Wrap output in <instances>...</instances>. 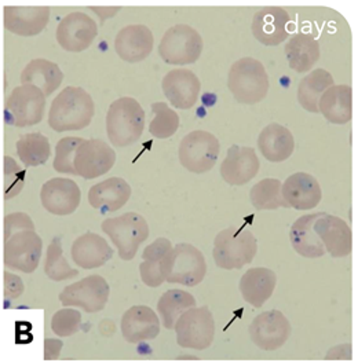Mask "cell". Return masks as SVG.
I'll use <instances>...</instances> for the list:
<instances>
[{
    "label": "cell",
    "instance_id": "6da1fadb",
    "mask_svg": "<svg viewBox=\"0 0 358 363\" xmlns=\"http://www.w3.org/2000/svg\"><path fill=\"white\" fill-rule=\"evenodd\" d=\"M95 112L94 101L82 87L69 86L51 104L48 124L57 133L79 131L89 127Z\"/></svg>",
    "mask_w": 358,
    "mask_h": 363
},
{
    "label": "cell",
    "instance_id": "7a4b0ae2",
    "mask_svg": "<svg viewBox=\"0 0 358 363\" xmlns=\"http://www.w3.org/2000/svg\"><path fill=\"white\" fill-rule=\"evenodd\" d=\"M227 87L237 102L244 105L259 104L266 98L270 87L268 72L255 58H240L229 69Z\"/></svg>",
    "mask_w": 358,
    "mask_h": 363
},
{
    "label": "cell",
    "instance_id": "3957f363",
    "mask_svg": "<svg viewBox=\"0 0 358 363\" xmlns=\"http://www.w3.org/2000/svg\"><path fill=\"white\" fill-rule=\"evenodd\" d=\"M256 252L258 242L251 230L229 227L217 234L212 256L219 269L240 270L254 260Z\"/></svg>",
    "mask_w": 358,
    "mask_h": 363
},
{
    "label": "cell",
    "instance_id": "277c9868",
    "mask_svg": "<svg viewBox=\"0 0 358 363\" xmlns=\"http://www.w3.org/2000/svg\"><path fill=\"white\" fill-rule=\"evenodd\" d=\"M145 128V112L131 96H121L109 106L107 114V134L111 143L126 147L135 143Z\"/></svg>",
    "mask_w": 358,
    "mask_h": 363
},
{
    "label": "cell",
    "instance_id": "5b68a950",
    "mask_svg": "<svg viewBox=\"0 0 358 363\" xmlns=\"http://www.w3.org/2000/svg\"><path fill=\"white\" fill-rule=\"evenodd\" d=\"M160 270L164 281L170 284L196 286L205 277L207 263L202 250L182 242L161 259Z\"/></svg>",
    "mask_w": 358,
    "mask_h": 363
},
{
    "label": "cell",
    "instance_id": "8992f818",
    "mask_svg": "<svg viewBox=\"0 0 358 363\" xmlns=\"http://www.w3.org/2000/svg\"><path fill=\"white\" fill-rule=\"evenodd\" d=\"M202 35L186 23H177L166 30L158 45V54L168 65L195 64L202 52Z\"/></svg>",
    "mask_w": 358,
    "mask_h": 363
},
{
    "label": "cell",
    "instance_id": "52a82bcc",
    "mask_svg": "<svg viewBox=\"0 0 358 363\" xmlns=\"http://www.w3.org/2000/svg\"><path fill=\"white\" fill-rule=\"evenodd\" d=\"M102 230L111 238L123 260H133L139 245L149 237L146 219L135 212L107 219L102 223Z\"/></svg>",
    "mask_w": 358,
    "mask_h": 363
},
{
    "label": "cell",
    "instance_id": "ba28073f",
    "mask_svg": "<svg viewBox=\"0 0 358 363\" xmlns=\"http://www.w3.org/2000/svg\"><path fill=\"white\" fill-rule=\"evenodd\" d=\"M219 152L221 145L217 136L204 130H196L180 140L179 161L189 172L204 174L215 167Z\"/></svg>",
    "mask_w": 358,
    "mask_h": 363
},
{
    "label": "cell",
    "instance_id": "9c48e42d",
    "mask_svg": "<svg viewBox=\"0 0 358 363\" xmlns=\"http://www.w3.org/2000/svg\"><path fill=\"white\" fill-rule=\"evenodd\" d=\"M45 109V94L31 84H21L6 101L4 120L13 127H32L43 120Z\"/></svg>",
    "mask_w": 358,
    "mask_h": 363
},
{
    "label": "cell",
    "instance_id": "30bf717a",
    "mask_svg": "<svg viewBox=\"0 0 358 363\" xmlns=\"http://www.w3.org/2000/svg\"><path fill=\"white\" fill-rule=\"evenodd\" d=\"M43 250L42 238L35 230L26 228L4 237V264L18 272H35Z\"/></svg>",
    "mask_w": 358,
    "mask_h": 363
},
{
    "label": "cell",
    "instance_id": "8fae6325",
    "mask_svg": "<svg viewBox=\"0 0 358 363\" xmlns=\"http://www.w3.org/2000/svg\"><path fill=\"white\" fill-rule=\"evenodd\" d=\"M174 329L180 347L200 351L212 344L215 322L208 307H193L178 318Z\"/></svg>",
    "mask_w": 358,
    "mask_h": 363
},
{
    "label": "cell",
    "instance_id": "7c38bea8",
    "mask_svg": "<svg viewBox=\"0 0 358 363\" xmlns=\"http://www.w3.org/2000/svg\"><path fill=\"white\" fill-rule=\"evenodd\" d=\"M109 292L111 288L101 275H90L67 286L60 294V301L64 307H77L94 314L104 310Z\"/></svg>",
    "mask_w": 358,
    "mask_h": 363
},
{
    "label": "cell",
    "instance_id": "4fadbf2b",
    "mask_svg": "<svg viewBox=\"0 0 358 363\" xmlns=\"http://www.w3.org/2000/svg\"><path fill=\"white\" fill-rule=\"evenodd\" d=\"M116 162L112 147L101 139H85L77 147L73 168L76 175L85 179H95L109 172Z\"/></svg>",
    "mask_w": 358,
    "mask_h": 363
},
{
    "label": "cell",
    "instance_id": "5bb4252c",
    "mask_svg": "<svg viewBox=\"0 0 358 363\" xmlns=\"http://www.w3.org/2000/svg\"><path fill=\"white\" fill-rule=\"evenodd\" d=\"M248 332L251 340L258 348L264 351H274L288 340L291 335V325L288 318L281 311L271 310L255 318L249 325Z\"/></svg>",
    "mask_w": 358,
    "mask_h": 363
},
{
    "label": "cell",
    "instance_id": "9a60e30c",
    "mask_svg": "<svg viewBox=\"0 0 358 363\" xmlns=\"http://www.w3.org/2000/svg\"><path fill=\"white\" fill-rule=\"evenodd\" d=\"M57 42L65 51L80 52L87 50L98 35L95 21L85 13H70L57 28Z\"/></svg>",
    "mask_w": 358,
    "mask_h": 363
},
{
    "label": "cell",
    "instance_id": "2e32d148",
    "mask_svg": "<svg viewBox=\"0 0 358 363\" xmlns=\"http://www.w3.org/2000/svg\"><path fill=\"white\" fill-rule=\"evenodd\" d=\"M291 17L283 7L268 6L261 9L251 23L254 38L268 47L281 45L288 38V25Z\"/></svg>",
    "mask_w": 358,
    "mask_h": 363
},
{
    "label": "cell",
    "instance_id": "e0dca14e",
    "mask_svg": "<svg viewBox=\"0 0 358 363\" xmlns=\"http://www.w3.org/2000/svg\"><path fill=\"white\" fill-rule=\"evenodd\" d=\"M161 89L174 108L190 109L199 99L202 83L196 73L189 69H173L164 76Z\"/></svg>",
    "mask_w": 358,
    "mask_h": 363
},
{
    "label": "cell",
    "instance_id": "ac0fdd59",
    "mask_svg": "<svg viewBox=\"0 0 358 363\" xmlns=\"http://www.w3.org/2000/svg\"><path fill=\"white\" fill-rule=\"evenodd\" d=\"M40 201L47 212L57 216H67L80 205L82 191L77 183L72 179L54 178L43 184Z\"/></svg>",
    "mask_w": 358,
    "mask_h": 363
},
{
    "label": "cell",
    "instance_id": "d6986e66",
    "mask_svg": "<svg viewBox=\"0 0 358 363\" xmlns=\"http://www.w3.org/2000/svg\"><path fill=\"white\" fill-rule=\"evenodd\" d=\"M153 45L155 38L152 30L142 23L124 26L114 39L117 55L130 64L146 60L153 50Z\"/></svg>",
    "mask_w": 358,
    "mask_h": 363
},
{
    "label": "cell",
    "instance_id": "ffe728a7",
    "mask_svg": "<svg viewBox=\"0 0 358 363\" xmlns=\"http://www.w3.org/2000/svg\"><path fill=\"white\" fill-rule=\"evenodd\" d=\"M313 228L324 250L332 257H346L352 253V230L343 219L324 212Z\"/></svg>",
    "mask_w": 358,
    "mask_h": 363
},
{
    "label": "cell",
    "instance_id": "44dd1931",
    "mask_svg": "<svg viewBox=\"0 0 358 363\" xmlns=\"http://www.w3.org/2000/svg\"><path fill=\"white\" fill-rule=\"evenodd\" d=\"M50 20L47 6H7L4 7V28L23 38L38 36Z\"/></svg>",
    "mask_w": 358,
    "mask_h": 363
},
{
    "label": "cell",
    "instance_id": "7402d4cb",
    "mask_svg": "<svg viewBox=\"0 0 358 363\" xmlns=\"http://www.w3.org/2000/svg\"><path fill=\"white\" fill-rule=\"evenodd\" d=\"M259 167L261 162L252 147L233 145L221 164V177L232 186H243L256 177Z\"/></svg>",
    "mask_w": 358,
    "mask_h": 363
},
{
    "label": "cell",
    "instance_id": "603a6c76",
    "mask_svg": "<svg viewBox=\"0 0 358 363\" xmlns=\"http://www.w3.org/2000/svg\"><path fill=\"white\" fill-rule=\"evenodd\" d=\"M281 193L288 206L298 211H310L320 204L322 199L320 183L308 172L292 174L283 183Z\"/></svg>",
    "mask_w": 358,
    "mask_h": 363
},
{
    "label": "cell",
    "instance_id": "cb8c5ba5",
    "mask_svg": "<svg viewBox=\"0 0 358 363\" xmlns=\"http://www.w3.org/2000/svg\"><path fill=\"white\" fill-rule=\"evenodd\" d=\"M121 332L129 342L152 340L160 332V319L148 306H134L121 318Z\"/></svg>",
    "mask_w": 358,
    "mask_h": 363
},
{
    "label": "cell",
    "instance_id": "d4e9b609",
    "mask_svg": "<svg viewBox=\"0 0 358 363\" xmlns=\"http://www.w3.org/2000/svg\"><path fill=\"white\" fill-rule=\"evenodd\" d=\"M111 245L101 235L86 233L75 240L72 245V259L76 266L91 270L104 266L112 259Z\"/></svg>",
    "mask_w": 358,
    "mask_h": 363
},
{
    "label": "cell",
    "instance_id": "484cf974",
    "mask_svg": "<svg viewBox=\"0 0 358 363\" xmlns=\"http://www.w3.org/2000/svg\"><path fill=\"white\" fill-rule=\"evenodd\" d=\"M130 197V184L117 177L94 184L89 191L90 205L102 213L119 211L127 204Z\"/></svg>",
    "mask_w": 358,
    "mask_h": 363
},
{
    "label": "cell",
    "instance_id": "4316f807",
    "mask_svg": "<svg viewBox=\"0 0 358 363\" xmlns=\"http://www.w3.org/2000/svg\"><path fill=\"white\" fill-rule=\"evenodd\" d=\"M258 147L270 162H283L291 157L295 150V139L287 127L270 123L259 134Z\"/></svg>",
    "mask_w": 358,
    "mask_h": 363
},
{
    "label": "cell",
    "instance_id": "83f0119b",
    "mask_svg": "<svg viewBox=\"0 0 358 363\" xmlns=\"http://www.w3.org/2000/svg\"><path fill=\"white\" fill-rule=\"evenodd\" d=\"M277 285L276 272L265 267L249 269L240 279V292L248 304L259 308L273 295Z\"/></svg>",
    "mask_w": 358,
    "mask_h": 363
},
{
    "label": "cell",
    "instance_id": "f1b7e54d",
    "mask_svg": "<svg viewBox=\"0 0 358 363\" xmlns=\"http://www.w3.org/2000/svg\"><path fill=\"white\" fill-rule=\"evenodd\" d=\"M322 213L324 212H314L309 215H303L293 222L290 230V240L293 250L298 252V255L308 259H317L322 257L327 253L313 228L315 220Z\"/></svg>",
    "mask_w": 358,
    "mask_h": 363
},
{
    "label": "cell",
    "instance_id": "f546056e",
    "mask_svg": "<svg viewBox=\"0 0 358 363\" xmlns=\"http://www.w3.org/2000/svg\"><path fill=\"white\" fill-rule=\"evenodd\" d=\"M317 108L328 123L347 124L352 120V87L347 84L330 87L320 96Z\"/></svg>",
    "mask_w": 358,
    "mask_h": 363
},
{
    "label": "cell",
    "instance_id": "4dcf8cb0",
    "mask_svg": "<svg viewBox=\"0 0 358 363\" xmlns=\"http://www.w3.org/2000/svg\"><path fill=\"white\" fill-rule=\"evenodd\" d=\"M64 80V73L55 62L43 58H36L31 61L21 73V83L38 87L45 94L51 95L57 90Z\"/></svg>",
    "mask_w": 358,
    "mask_h": 363
},
{
    "label": "cell",
    "instance_id": "1f68e13d",
    "mask_svg": "<svg viewBox=\"0 0 358 363\" xmlns=\"http://www.w3.org/2000/svg\"><path fill=\"white\" fill-rule=\"evenodd\" d=\"M290 67L298 73H306L320 60V45L309 33H298L286 45Z\"/></svg>",
    "mask_w": 358,
    "mask_h": 363
},
{
    "label": "cell",
    "instance_id": "d6a6232c",
    "mask_svg": "<svg viewBox=\"0 0 358 363\" xmlns=\"http://www.w3.org/2000/svg\"><path fill=\"white\" fill-rule=\"evenodd\" d=\"M335 86L332 74L325 69H314L305 76L298 87V101L300 106L310 112L318 113V101L324 91Z\"/></svg>",
    "mask_w": 358,
    "mask_h": 363
},
{
    "label": "cell",
    "instance_id": "836d02e7",
    "mask_svg": "<svg viewBox=\"0 0 358 363\" xmlns=\"http://www.w3.org/2000/svg\"><path fill=\"white\" fill-rule=\"evenodd\" d=\"M195 306H196V298L190 294L180 289H173L160 297L157 304V311L163 326L166 329H173L178 318L185 311L193 308Z\"/></svg>",
    "mask_w": 358,
    "mask_h": 363
},
{
    "label": "cell",
    "instance_id": "e575fe53",
    "mask_svg": "<svg viewBox=\"0 0 358 363\" xmlns=\"http://www.w3.org/2000/svg\"><path fill=\"white\" fill-rule=\"evenodd\" d=\"M51 147L48 138L40 133L21 136L17 142V155L26 167H39L47 162Z\"/></svg>",
    "mask_w": 358,
    "mask_h": 363
},
{
    "label": "cell",
    "instance_id": "d590c367",
    "mask_svg": "<svg viewBox=\"0 0 358 363\" xmlns=\"http://www.w3.org/2000/svg\"><path fill=\"white\" fill-rule=\"evenodd\" d=\"M283 183L274 178L258 182L249 191V200L258 211H273L277 208H290L283 199Z\"/></svg>",
    "mask_w": 358,
    "mask_h": 363
},
{
    "label": "cell",
    "instance_id": "8d00e7d4",
    "mask_svg": "<svg viewBox=\"0 0 358 363\" xmlns=\"http://www.w3.org/2000/svg\"><path fill=\"white\" fill-rule=\"evenodd\" d=\"M45 272L50 279L58 281V282L77 277V274H79L77 270H75L69 266V263L64 256L61 240L58 237L53 238V241L50 242V245L47 248Z\"/></svg>",
    "mask_w": 358,
    "mask_h": 363
},
{
    "label": "cell",
    "instance_id": "74e56055",
    "mask_svg": "<svg viewBox=\"0 0 358 363\" xmlns=\"http://www.w3.org/2000/svg\"><path fill=\"white\" fill-rule=\"evenodd\" d=\"M153 118L149 125L151 135L157 139H167L174 135L179 128V116L164 102H155L151 106Z\"/></svg>",
    "mask_w": 358,
    "mask_h": 363
},
{
    "label": "cell",
    "instance_id": "f35d334b",
    "mask_svg": "<svg viewBox=\"0 0 358 363\" xmlns=\"http://www.w3.org/2000/svg\"><path fill=\"white\" fill-rule=\"evenodd\" d=\"M85 139L76 138V136H67L63 138L55 147V159L53 162V167L60 174H69L76 175L73 168V160L77 147L82 145Z\"/></svg>",
    "mask_w": 358,
    "mask_h": 363
},
{
    "label": "cell",
    "instance_id": "ab89813d",
    "mask_svg": "<svg viewBox=\"0 0 358 363\" xmlns=\"http://www.w3.org/2000/svg\"><path fill=\"white\" fill-rule=\"evenodd\" d=\"M25 171L11 157H4V199L11 200L23 191Z\"/></svg>",
    "mask_w": 358,
    "mask_h": 363
},
{
    "label": "cell",
    "instance_id": "60d3db41",
    "mask_svg": "<svg viewBox=\"0 0 358 363\" xmlns=\"http://www.w3.org/2000/svg\"><path fill=\"white\" fill-rule=\"evenodd\" d=\"M82 325V314L77 310L64 308L54 314L51 320V329L55 335L67 337L79 332Z\"/></svg>",
    "mask_w": 358,
    "mask_h": 363
},
{
    "label": "cell",
    "instance_id": "b9f144b4",
    "mask_svg": "<svg viewBox=\"0 0 358 363\" xmlns=\"http://www.w3.org/2000/svg\"><path fill=\"white\" fill-rule=\"evenodd\" d=\"M139 274L142 282L151 288H157L164 282L163 274L160 270V262L143 260L139 266Z\"/></svg>",
    "mask_w": 358,
    "mask_h": 363
},
{
    "label": "cell",
    "instance_id": "7bdbcfd3",
    "mask_svg": "<svg viewBox=\"0 0 358 363\" xmlns=\"http://www.w3.org/2000/svg\"><path fill=\"white\" fill-rule=\"evenodd\" d=\"M173 250V244L167 238H157L151 245H148L143 253H142V260L148 262H161V259Z\"/></svg>",
    "mask_w": 358,
    "mask_h": 363
},
{
    "label": "cell",
    "instance_id": "ee69618b",
    "mask_svg": "<svg viewBox=\"0 0 358 363\" xmlns=\"http://www.w3.org/2000/svg\"><path fill=\"white\" fill-rule=\"evenodd\" d=\"M35 230V225L32 222V219L23 212H17V213H11L7 215L4 218V237L14 233V231H20V230Z\"/></svg>",
    "mask_w": 358,
    "mask_h": 363
},
{
    "label": "cell",
    "instance_id": "f6af8a7d",
    "mask_svg": "<svg viewBox=\"0 0 358 363\" xmlns=\"http://www.w3.org/2000/svg\"><path fill=\"white\" fill-rule=\"evenodd\" d=\"M23 294V279L11 272H4V296L9 300H16Z\"/></svg>",
    "mask_w": 358,
    "mask_h": 363
},
{
    "label": "cell",
    "instance_id": "bcb514c9",
    "mask_svg": "<svg viewBox=\"0 0 358 363\" xmlns=\"http://www.w3.org/2000/svg\"><path fill=\"white\" fill-rule=\"evenodd\" d=\"M61 348H63V341L47 339L45 341V359L50 361V359L58 358Z\"/></svg>",
    "mask_w": 358,
    "mask_h": 363
},
{
    "label": "cell",
    "instance_id": "7dc6e473",
    "mask_svg": "<svg viewBox=\"0 0 358 363\" xmlns=\"http://www.w3.org/2000/svg\"><path fill=\"white\" fill-rule=\"evenodd\" d=\"M92 11H95L97 13V16H99V18H101V23H104V21L107 20V18H111V17H114L116 14H117V11H120V7L119 6H116V7H90Z\"/></svg>",
    "mask_w": 358,
    "mask_h": 363
}]
</instances>
